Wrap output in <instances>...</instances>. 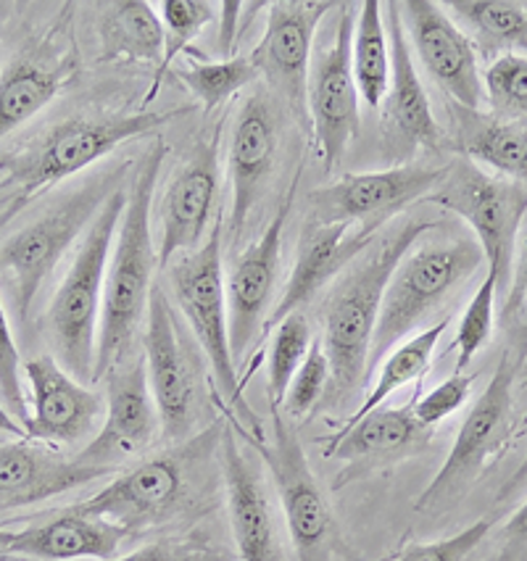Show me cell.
Segmentation results:
<instances>
[{
  "label": "cell",
  "mask_w": 527,
  "mask_h": 561,
  "mask_svg": "<svg viewBox=\"0 0 527 561\" xmlns=\"http://www.w3.org/2000/svg\"><path fill=\"white\" fill-rule=\"evenodd\" d=\"M483 264V248L467 238L420 245L416 251L412 248L396 266L382 296L367 371L412 337V330L440 309Z\"/></svg>",
  "instance_id": "5b68a950"
},
{
  "label": "cell",
  "mask_w": 527,
  "mask_h": 561,
  "mask_svg": "<svg viewBox=\"0 0 527 561\" xmlns=\"http://www.w3.org/2000/svg\"><path fill=\"white\" fill-rule=\"evenodd\" d=\"M5 191H9V182L0 180V193H5ZM16 198H19L16 193L14 195H0V211H5V208H9V206H14Z\"/></svg>",
  "instance_id": "f907efd6"
},
{
  "label": "cell",
  "mask_w": 527,
  "mask_h": 561,
  "mask_svg": "<svg viewBox=\"0 0 527 561\" xmlns=\"http://www.w3.org/2000/svg\"><path fill=\"white\" fill-rule=\"evenodd\" d=\"M314 332L303 311L285 317L275 328V337L270 345V362H266V393H270L272 409H283L288 385L296 377L298 367L309 354Z\"/></svg>",
  "instance_id": "836d02e7"
},
{
  "label": "cell",
  "mask_w": 527,
  "mask_h": 561,
  "mask_svg": "<svg viewBox=\"0 0 527 561\" xmlns=\"http://www.w3.org/2000/svg\"><path fill=\"white\" fill-rule=\"evenodd\" d=\"M272 443L253 440V448L264 456L272 482L283 506L285 525L298 561H333L335 519L324 499L320 482L311 472L309 459L296 427L283 409H272Z\"/></svg>",
  "instance_id": "30bf717a"
},
{
  "label": "cell",
  "mask_w": 527,
  "mask_h": 561,
  "mask_svg": "<svg viewBox=\"0 0 527 561\" xmlns=\"http://www.w3.org/2000/svg\"><path fill=\"white\" fill-rule=\"evenodd\" d=\"M491 527V519H478L451 538L435 540V543H409L396 561H467L474 548L483 543Z\"/></svg>",
  "instance_id": "ee69618b"
},
{
  "label": "cell",
  "mask_w": 527,
  "mask_h": 561,
  "mask_svg": "<svg viewBox=\"0 0 527 561\" xmlns=\"http://www.w3.org/2000/svg\"><path fill=\"white\" fill-rule=\"evenodd\" d=\"M225 221L219 214L208 232L206 243L169 264V288L182 317L191 324L195 341L211 364L219 393L238 414L256 425V416L240 396V377L236 356L230 351V328H227V290H225Z\"/></svg>",
  "instance_id": "52a82bcc"
},
{
  "label": "cell",
  "mask_w": 527,
  "mask_h": 561,
  "mask_svg": "<svg viewBox=\"0 0 527 561\" xmlns=\"http://www.w3.org/2000/svg\"><path fill=\"white\" fill-rule=\"evenodd\" d=\"M108 474L114 472L84 467L48 443L30 438L9 440L0 446V514L35 506Z\"/></svg>",
  "instance_id": "cb8c5ba5"
},
{
  "label": "cell",
  "mask_w": 527,
  "mask_h": 561,
  "mask_svg": "<svg viewBox=\"0 0 527 561\" xmlns=\"http://www.w3.org/2000/svg\"><path fill=\"white\" fill-rule=\"evenodd\" d=\"M112 561H238L227 548L214 546L206 535H187V538L156 540Z\"/></svg>",
  "instance_id": "b9f144b4"
},
{
  "label": "cell",
  "mask_w": 527,
  "mask_h": 561,
  "mask_svg": "<svg viewBox=\"0 0 527 561\" xmlns=\"http://www.w3.org/2000/svg\"><path fill=\"white\" fill-rule=\"evenodd\" d=\"M106 414L95 438L75 456L84 467L108 469L146 451L161 430L151 382H148L146 356L129 354L106 377Z\"/></svg>",
  "instance_id": "5bb4252c"
},
{
  "label": "cell",
  "mask_w": 527,
  "mask_h": 561,
  "mask_svg": "<svg viewBox=\"0 0 527 561\" xmlns=\"http://www.w3.org/2000/svg\"><path fill=\"white\" fill-rule=\"evenodd\" d=\"M356 14L351 5H341L333 37L311 56L306 106H309L311 133L328 172H333L351 142L359 135V90L351 67Z\"/></svg>",
  "instance_id": "7c38bea8"
},
{
  "label": "cell",
  "mask_w": 527,
  "mask_h": 561,
  "mask_svg": "<svg viewBox=\"0 0 527 561\" xmlns=\"http://www.w3.org/2000/svg\"><path fill=\"white\" fill-rule=\"evenodd\" d=\"M523 488H527V456L523 459V465H519L517 469H514L512 478L506 480L504 485L499 488L496 499H499V501H509L512 495H517L519 491H523Z\"/></svg>",
  "instance_id": "bcb514c9"
},
{
  "label": "cell",
  "mask_w": 527,
  "mask_h": 561,
  "mask_svg": "<svg viewBox=\"0 0 527 561\" xmlns=\"http://www.w3.org/2000/svg\"><path fill=\"white\" fill-rule=\"evenodd\" d=\"M519 369H523V371H525V380H527V362H525V364H523V367H519Z\"/></svg>",
  "instance_id": "816d5d0a"
},
{
  "label": "cell",
  "mask_w": 527,
  "mask_h": 561,
  "mask_svg": "<svg viewBox=\"0 0 527 561\" xmlns=\"http://www.w3.org/2000/svg\"><path fill=\"white\" fill-rule=\"evenodd\" d=\"M153 11L161 19V27H164V58H161L148 98H153L156 88L164 80V75L174 64V58H177L182 50H185L187 45L214 22V16H217L214 14V3H206V0H159V3H153Z\"/></svg>",
  "instance_id": "d590c367"
},
{
  "label": "cell",
  "mask_w": 527,
  "mask_h": 561,
  "mask_svg": "<svg viewBox=\"0 0 527 561\" xmlns=\"http://www.w3.org/2000/svg\"><path fill=\"white\" fill-rule=\"evenodd\" d=\"M129 535L101 517L77 512L75 506L41 525L14 533L11 557L41 561H112Z\"/></svg>",
  "instance_id": "484cf974"
},
{
  "label": "cell",
  "mask_w": 527,
  "mask_h": 561,
  "mask_svg": "<svg viewBox=\"0 0 527 561\" xmlns=\"http://www.w3.org/2000/svg\"><path fill=\"white\" fill-rule=\"evenodd\" d=\"M409 45L444 93L461 108L480 111L485 101L478 54L446 9L433 0H409L401 5Z\"/></svg>",
  "instance_id": "d6986e66"
},
{
  "label": "cell",
  "mask_w": 527,
  "mask_h": 561,
  "mask_svg": "<svg viewBox=\"0 0 527 561\" xmlns=\"http://www.w3.org/2000/svg\"><path fill=\"white\" fill-rule=\"evenodd\" d=\"M142 345H146L148 382H151L156 409H159L161 433L167 440H187L195 425L198 388H195L193 364L177 335L172 304L159 285H153L151 301H148Z\"/></svg>",
  "instance_id": "e0dca14e"
},
{
  "label": "cell",
  "mask_w": 527,
  "mask_h": 561,
  "mask_svg": "<svg viewBox=\"0 0 527 561\" xmlns=\"http://www.w3.org/2000/svg\"><path fill=\"white\" fill-rule=\"evenodd\" d=\"M0 435H9L11 440L27 438V433H24V427L19 425L14 416H11V411L3 407V401H0Z\"/></svg>",
  "instance_id": "c3c4849f"
},
{
  "label": "cell",
  "mask_w": 527,
  "mask_h": 561,
  "mask_svg": "<svg viewBox=\"0 0 527 561\" xmlns=\"http://www.w3.org/2000/svg\"><path fill=\"white\" fill-rule=\"evenodd\" d=\"M496 277L485 270L483 283L474 290L470 306L461 314L457 337L451 343V351H457V367H454V371H467L474 356L491 341L493 322H496V311H493L496 309Z\"/></svg>",
  "instance_id": "8d00e7d4"
},
{
  "label": "cell",
  "mask_w": 527,
  "mask_h": 561,
  "mask_svg": "<svg viewBox=\"0 0 527 561\" xmlns=\"http://www.w3.org/2000/svg\"><path fill=\"white\" fill-rule=\"evenodd\" d=\"M30 388V420L24 433L48 446H77L95 433L106 414V398L88 390L56 358L37 356L24 364Z\"/></svg>",
  "instance_id": "ffe728a7"
},
{
  "label": "cell",
  "mask_w": 527,
  "mask_h": 561,
  "mask_svg": "<svg viewBox=\"0 0 527 561\" xmlns=\"http://www.w3.org/2000/svg\"><path fill=\"white\" fill-rule=\"evenodd\" d=\"M351 67L362 101L369 108H380L390 84V45L380 0H367L356 14Z\"/></svg>",
  "instance_id": "4dcf8cb0"
},
{
  "label": "cell",
  "mask_w": 527,
  "mask_h": 561,
  "mask_svg": "<svg viewBox=\"0 0 527 561\" xmlns=\"http://www.w3.org/2000/svg\"><path fill=\"white\" fill-rule=\"evenodd\" d=\"M69 67L43 50L16 56L0 75V140L27 124L61 93Z\"/></svg>",
  "instance_id": "f1b7e54d"
},
{
  "label": "cell",
  "mask_w": 527,
  "mask_h": 561,
  "mask_svg": "<svg viewBox=\"0 0 527 561\" xmlns=\"http://www.w3.org/2000/svg\"><path fill=\"white\" fill-rule=\"evenodd\" d=\"M333 3L324 0H279L270 5L266 30L253 48L251 61L259 77L270 82L279 98H285L293 114L306 119V84H309L311 56H314L317 27Z\"/></svg>",
  "instance_id": "2e32d148"
},
{
  "label": "cell",
  "mask_w": 527,
  "mask_h": 561,
  "mask_svg": "<svg viewBox=\"0 0 527 561\" xmlns=\"http://www.w3.org/2000/svg\"><path fill=\"white\" fill-rule=\"evenodd\" d=\"M296 187L298 174L290 182L288 195L279 201L275 217L264 227L262 238L240 253L230 277L225 279L227 328H230V351L236 358L251 348L272 317V298L277 290L279 261H283V234L296 201Z\"/></svg>",
  "instance_id": "9a60e30c"
},
{
  "label": "cell",
  "mask_w": 527,
  "mask_h": 561,
  "mask_svg": "<svg viewBox=\"0 0 527 561\" xmlns=\"http://www.w3.org/2000/svg\"><path fill=\"white\" fill-rule=\"evenodd\" d=\"M438 167H396L382 172L346 174L309 195L311 221L380 230L396 214L435 193L446 178Z\"/></svg>",
  "instance_id": "4fadbf2b"
},
{
  "label": "cell",
  "mask_w": 527,
  "mask_h": 561,
  "mask_svg": "<svg viewBox=\"0 0 527 561\" xmlns=\"http://www.w3.org/2000/svg\"><path fill=\"white\" fill-rule=\"evenodd\" d=\"M11 540H14V533L0 525V559L11 557Z\"/></svg>",
  "instance_id": "681fc988"
},
{
  "label": "cell",
  "mask_w": 527,
  "mask_h": 561,
  "mask_svg": "<svg viewBox=\"0 0 527 561\" xmlns=\"http://www.w3.org/2000/svg\"><path fill=\"white\" fill-rule=\"evenodd\" d=\"M504 538H506V551L504 557H501V561L517 559L527 548V501L512 514L509 522H506Z\"/></svg>",
  "instance_id": "f6af8a7d"
},
{
  "label": "cell",
  "mask_w": 527,
  "mask_h": 561,
  "mask_svg": "<svg viewBox=\"0 0 527 561\" xmlns=\"http://www.w3.org/2000/svg\"><path fill=\"white\" fill-rule=\"evenodd\" d=\"M451 114L457 116L454 146L461 156L527 187V116L480 114L457 103H451Z\"/></svg>",
  "instance_id": "4316f807"
},
{
  "label": "cell",
  "mask_w": 527,
  "mask_h": 561,
  "mask_svg": "<svg viewBox=\"0 0 527 561\" xmlns=\"http://www.w3.org/2000/svg\"><path fill=\"white\" fill-rule=\"evenodd\" d=\"M425 201L457 214L472 227L488 272L496 277V288H509L514 248L527 217V187L501 174L483 172L470 159H459L446 169L444 182Z\"/></svg>",
  "instance_id": "ba28073f"
},
{
  "label": "cell",
  "mask_w": 527,
  "mask_h": 561,
  "mask_svg": "<svg viewBox=\"0 0 527 561\" xmlns=\"http://www.w3.org/2000/svg\"><path fill=\"white\" fill-rule=\"evenodd\" d=\"M22 358H19V348L11 332L9 314L5 306L0 301V401L11 411V416L24 427L30 420V403L22 388Z\"/></svg>",
  "instance_id": "60d3db41"
},
{
  "label": "cell",
  "mask_w": 527,
  "mask_h": 561,
  "mask_svg": "<svg viewBox=\"0 0 527 561\" xmlns=\"http://www.w3.org/2000/svg\"><path fill=\"white\" fill-rule=\"evenodd\" d=\"M427 438L431 430L420 425L414 416V403L406 407H377L362 420L348 422L324 456L341 461H362V459H390L416 451Z\"/></svg>",
  "instance_id": "83f0119b"
},
{
  "label": "cell",
  "mask_w": 527,
  "mask_h": 561,
  "mask_svg": "<svg viewBox=\"0 0 527 561\" xmlns=\"http://www.w3.org/2000/svg\"><path fill=\"white\" fill-rule=\"evenodd\" d=\"M457 19L493 45L527 43V9L512 0H454L446 3Z\"/></svg>",
  "instance_id": "e575fe53"
},
{
  "label": "cell",
  "mask_w": 527,
  "mask_h": 561,
  "mask_svg": "<svg viewBox=\"0 0 527 561\" xmlns=\"http://www.w3.org/2000/svg\"><path fill=\"white\" fill-rule=\"evenodd\" d=\"M164 156V142H153L138 164V174L127 185L125 214H122L112 259H108L106 285H103L93 382L103 380L122 358L133 354L135 337H138L140 324L146 322L153 272L159 270L151 234V208Z\"/></svg>",
  "instance_id": "7a4b0ae2"
},
{
  "label": "cell",
  "mask_w": 527,
  "mask_h": 561,
  "mask_svg": "<svg viewBox=\"0 0 527 561\" xmlns=\"http://www.w3.org/2000/svg\"><path fill=\"white\" fill-rule=\"evenodd\" d=\"M177 80L191 90L201 108L211 114L214 108L222 106L240 90L256 82L259 69L251 61V56H232L214 64H193V67L177 71Z\"/></svg>",
  "instance_id": "d6a6232c"
},
{
  "label": "cell",
  "mask_w": 527,
  "mask_h": 561,
  "mask_svg": "<svg viewBox=\"0 0 527 561\" xmlns=\"http://www.w3.org/2000/svg\"><path fill=\"white\" fill-rule=\"evenodd\" d=\"M435 227L438 221L431 217L396 221L393 230L377 234L367 251L335 279L328 301L322 304V345L330 358L328 393L333 403L348 401L362 388L390 277L416 240Z\"/></svg>",
  "instance_id": "6da1fadb"
},
{
  "label": "cell",
  "mask_w": 527,
  "mask_h": 561,
  "mask_svg": "<svg viewBox=\"0 0 527 561\" xmlns=\"http://www.w3.org/2000/svg\"><path fill=\"white\" fill-rule=\"evenodd\" d=\"M133 161L103 167L80 185L58 195L24 227L0 243V283L19 322L27 324L41 288L67 256L69 248L84 238L106 201L127 182Z\"/></svg>",
  "instance_id": "3957f363"
},
{
  "label": "cell",
  "mask_w": 527,
  "mask_h": 561,
  "mask_svg": "<svg viewBox=\"0 0 527 561\" xmlns=\"http://www.w3.org/2000/svg\"><path fill=\"white\" fill-rule=\"evenodd\" d=\"M177 114H159V111H138V114H98V116H69L54 124L24 148L22 153L0 161L9 187H19L24 201L48 191L56 182L75 178L82 169L106 159L122 142L142 137L153 129L164 127Z\"/></svg>",
  "instance_id": "8992f818"
},
{
  "label": "cell",
  "mask_w": 527,
  "mask_h": 561,
  "mask_svg": "<svg viewBox=\"0 0 527 561\" xmlns=\"http://www.w3.org/2000/svg\"><path fill=\"white\" fill-rule=\"evenodd\" d=\"M388 11V35H390V84L386 95V119L399 137V142L416 151V148H440L444 135H440L438 122H435L431 98H427L422 80L416 77L412 61V45H409L406 27L401 19V3H382Z\"/></svg>",
  "instance_id": "d4e9b609"
},
{
  "label": "cell",
  "mask_w": 527,
  "mask_h": 561,
  "mask_svg": "<svg viewBox=\"0 0 527 561\" xmlns=\"http://www.w3.org/2000/svg\"><path fill=\"white\" fill-rule=\"evenodd\" d=\"M238 11H243V3H222V19L227 22V27H222V48L230 50V45L236 43V22H238Z\"/></svg>",
  "instance_id": "7dc6e473"
},
{
  "label": "cell",
  "mask_w": 527,
  "mask_h": 561,
  "mask_svg": "<svg viewBox=\"0 0 527 561\" xmlns=\"http://www.w3.org/2000/svg\"><path fill=\"white\" fill-rule=\"evenodd\" d=\"M478 375L474 371H454L448 380H444L438 388H433L431 393H425L414 401V416L420 420V425L433 430L435 425L448 420L454 411H459L470 398V390Z\"/></svg>",
  "instance_id": "7bdbcfd3"
},
{
  "label": "cell",
  "mask_w": 527,
  "mask_h": 561,
  "mask_svg": "<svg viewBox=\"0 0 527 561\" xmlns=\"http://www.w3.org/2000/svg\"><path fill=\"white\" fill-rule=\"evenodd\" d=\"M483 88L496 114L527 116V56H501L488 67Z\"/></svg>",
  "instance_id": "f35d334b"
},
{
  "label": "cell",
  "mask_w": 527,
  "mask_h": 561,
  "mask_svg": "<svg viewBox=\"0 0 527 561\" xmlns=\"http://www.w3.org/2000/svg\"><path fill=\"white\" fill-rule=\"evenodd\" d=\"M164 27L146 0H122L101 19V61L161 64Z\"/></svg>",
  "instance_id": "f546056e"
},
{
  "label": "cell",
  "mask_w": 527,
  "mask_h": 561,
  "mask_svg": "<svg viewBox=\"0 0 527 561\" xmlns=\"http://www.w3.org/2000/svg\"><path fill=\"white\" fill-rule=\"evenodd\" d=\"M219 456L238 561H285L270 488L240 451L236 427H227L219 435Z\"/></svg>",
  "instance_id": "603a6c76"
},
{
  "label": "cell",
  "mask_w": 527,
  "mask_h": 561,
  "mask_svg": "<svg viewBox=\"0 0 527 561\" xmlns=\"http://www.w3.org/2000/svg\"><path fill=\"white\" fill-rule=\"evenodd\" d=\"M217 137L195 146L169 180L161 198V238L156 256L159 270L204 245L219 201Z\"/></svg>",
  "instance_id": "44dd1931"
},
{
  "label": "cell",
  "mask_w": 527,
  "mask_h": 561,
  "mask_svg": "<svg viewBox=\"0 0 527 561\" xmlns=\"http://www.w3.org/2000/svg\"><path fill=\"white\" fill-rule=\"evenodd\" d=\"M501 330L509 341V354L517 356V364L523 367L527 362V217L519 230L517 248H514L509 288H506L504 311H501Z\"/></svg>",
  "instance_id": "74e56055"
},
{
  "label": "cell",
  "mask_w": 527,
  "mask_h": 561,
  "mask_svg": "<svg viewBox=\"0 0 527 561\" xmlns=\"http://www.w3.org/2000/svg\"><path fill=\"white\" fill-rule=\"evenodd\" d=\"M448 322H451V319L444 317L440 322L431 324V328H425L422 332H416V335L406 337V341L396 345L393 354L386 356V364L380 367L375 388L364 396L362 407L356 409V414L351 416L348 422L362 420V416H367L369 411L382 407V403H386L396 390H401L403 385L420 380V377L427 371V367H431L433 354L435 348H438V341L444 337Z\"/></svg>",
  "instance_id": "1f68e13d"
},
{
  "label": "cell",
  "mask_w": 527,
  "mask_h": 561,
  "mask_svg": "<svg viewBox=\"0 0 527 561\" xmlns=\"http://www.w3.org/2000/svg\"><path fill=\"white\" fill-rule=\"evenodd\" d=\"M330 388V358L324 354L322 337L311 341L309 354H306L303 364L298 367L296 377L288 385L285 393L283 411L285 416H306L317 403L328 396Z\"/></svg>",
  "instance_id": "ab89813d"
},
{
  "label": "cell",
  "mask_w": 527,
  "mask_h": 561,
  "mask_svg": "<svg viewBox=\"0 0 527 561\" xmlns=\"http://www.w3.org/2000/svg\"><path fill=\"white\" fill-rule=\"evenodd\" d=\"M279 116L264 88H256L240 106L230 135L227 174H230V217H227V243L238 245L249 225L253 208L270 185L277 164Z\"/></svg>",
  "instance_id": "ac0fdd59"
},
{
  "label": "cell",
  "mask_w": 527,
  "mask_h": 561,
  "mask_svg": "<svg viewBox=\"0 0 527 561\" xmlns=\"http://www.w3.org/2000/svg\"><path fill=\"white\" fill-rule=\"evenodd\" d=\"M517 358L509 351H504L491 382H488V388L480 393L474 407L470 409V414L461 422L451 454L446 456V461L440 465L438 474L431 480V485L416 499V512L438 508L457 499L501 454L512 430L514 380H517Z\"/></svg>",
  "instance_id": "8fae6325"
},
{
  "label": "cell",
  "mask_w": 527,
  "mask_h": 561,
  "mask_svg": "<svg viewBox=\"0 0 527 561\" xmlns=\"http://www.w3.org/2000/svg\"><path fill=\"white\" fill-rule=\"evenodd\" d=\"M125 204L127 187L122 185L84 232L45 314V332H48L56 362L75 380L82 382H93L103 285H106L108 259H112Z\"/></svg>",
  "instance_id": "277c9868"
},
{
  "label": "cell",
  "mask_w": 527,
  "mask_h": 561,
  "mask_svg": "<svg viewBox=\"0 0 527 561\" xmlns=\"http://www.w3.org/2000/svg\"><path fill=\"white\" fill-rule=\"evenodd\" d=\"M206 435L182 440L177 451L148 456L129 472L101 488L93 499L75 504L77 512L101 517L127 535L172 519L191 495L193 465L206 451Z\"/></svg>",
  "instance_id": "9c48e42d"
},
{
  "label": "cell",
  "mask_w": 527,
  "mask_h": 561,
  "mask_svg": "<svg viewBox=\"0 0 527 561\" xmlns=\"http://www.w3.org/2000/svg\"><path fill=\"white\" fill-rule=\"evenodd\" d=\"M375 238L377 230H373V227L354 230L348 225H320V221L311 219L306 221L301 238H298L288 285H285V293L272 309L266 328H277L285 317L303 311V306L314 301L317 293L330 288L351 261L367 251V245Z\"/></svg>",
  "instance_id": "7402d4cb"
}]
</instances>
